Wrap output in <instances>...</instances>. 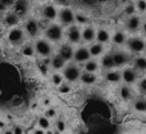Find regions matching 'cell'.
Returning a JSON list of instances; mask_svg holds the SVG:
<instances>
[{"mask_svg":"<svg viewBox=\"0 0 146 134\" xmlns=\"http://www.w3.org/2000/svg\"><path fill=\"white\" fill-rule=\"evenodd\" d=\"M79 82L82 83L83 86H94L95 83L98 82V76H97V72H89V71H82L80 74V79Z\"/></svg>","mask_w":146,"mask_h":134,"instance_id":"cell-21","label":"cell"},{"mask_svg":"<svg viewBox=\"0 0 146 134\" xmlns=\"http://www.w3.org/2000/svg\"><path fill=\"white\" fill-rule=\"evenodd\" d=\"M1 134H13V130H12V129H8V127H7V129H4L3 131H1Z\"/></svg>","mask_w":146,"mask_h":134,"instance_id":"cell-46","label":"cell"},{"mask_svg":"<svg viewBox=\"0 0 146 134\" xmlns=\"http://www.w3.org/2000/svg\"><path fill=\"white\" fill-rule=\"evenodd\" d=\"M75 13L74 9L71 7H62L59 9V13H58V23H60L63 27H68L75 24Z\"/></svg>","mask_w":146,"mask_h":134,"instance_id":"cell-7","label":"cell"},{"mask_svg":"<svg viewBox=\"0 0 146 134\" xmlns=\"http://www.w3.org/2000/svg\"><path fill=\"white\" fill-rule=\"evenodd\" d=\"M126 48L133 54H143L146 48V40L143 36H130L126 43Z\"/></svg>","mask_w":146,"mask_h":134,"instance_id":"cell-8","label":"cell"},{"mask_svg":"<svg viewBox=\"0 0 146 134\" xmlns=\"http://www.w3.org/2000/svg\"><path fill=\"white\" fill-rule=\"evenodd\" d=\"M52 119H50L44 114H42V115L38 117V119H36V126L40 127V129H44L46 131H50V130L54 127V123L51 122Z\"/></svg>","mask_w":146,"mask_h":134,"instance_id":"cell-28","label":"cell"},{"mask_svg":"<svg viewBox=\"0 0 146 134\" xmlns=\"http://www.w3.org/2000/svg\"><path fill=\"white\" fill-rule=\"evenodd\" d=\"M89 46V50H90V54H91V56L93 58H101L102 55L105 54V44H102L99 42H93V43H90Z\"/></svg>","mask_w":146,"mask_h":134,"instance_id":"cell-23","label":"cell"},{"mask_svg":"<svg viewBox=\"0 0 146 134\" xmlns=\"http://www.w3.org/2000/svg\"><path fill=\"white\" fill-rule=\"evenodd\" d=\"M111 55H113V59H114L117 68H123L130 62V55L126 51H123V50H115Z\"/></svg>","mask_w":146,"mask_h":134,"instance_id":"cell-12","label":"cell"},{"mask_svg":"<svg viewBox=\"0 0 146 134\" xmlns=\"http://www.w3.org/2000/svg\"><path fill=\"white\" fill-rule=\"evenodd\" d=\"M137 86H138V91L141 93V95L146 97V76H142V78L138 79Z\"/></svg>","mask_w":146,"mask_h":134,"instance_id":"cell-36","label":"cell"},{"mask_svg":"<svg viewBox=\"0 0 146 134\" xmlns=\"http://www.w3.org/2000/svg\"><path fill=\"white\" fill-rule=\"evenodd\" d=\"M5 40L11 47H20V46L27 42V35L23 27H12V28H8L7 31V35H5Z\"/></svg>","mask_w":146,"mask_h":134,"instance_id":"cell-2","label":"cell"},{"mask_svg":"<svg viewBox=\"0 0 146 134\" xmlns=\"http://www.w3.org/2000/svg\"><path fill=\"white\" fill-rule=\"evenodd\" d=\"M97 42L102 43V44H107L111 42V34L110 31L105 28V27H99L97 28Z\"/></svg>","mask_w":146,"mask_h":134,"instance_id":"cell-24","label":"cell"},{"mask_svg":"<svg viewBox=\"0 0 146 134\" xmlns=\"http://www.w3.org/2000/svg\"><path fill=\"white\" fill-rule=\"evenodd\" d=\"M127 39H129V36L123 30H117V31H114L113 34H111V43H113L115 47L126 46Z\"/></svg>","mask_w":146,"mask_h":134,"instance_id":"cell-17","label":"cell"},{"mask_svg":"<svg viewBox=\"0 0 146 134\" xmlns=\"http://www.w3.org/2000/svg\"><path fill=\"white\" fill-rule=\"evenodd\" d=\"M135 7H137L138 12H141V13L146 12V0H137Z\"/></svg>","mask_w":146,"mask_h":134,"instance_id":"cell-37","label":"cell"},{"mask_svg":"<svg viewBox=\"0 0 146 134\" xmlns=\"http://www.w3.org/2000/svg\"><path fill=\"white\" fill-rule=\"evenodd\" d=\"M118 95H119V98L122 101H130V99L133 98V90H131V86L123 85L119 86V89H118Z\"/></svg>","mask_w":146,"mask_h":134,"instance_id":"cell-26","label":"cell"},{"mask_svg":"<svg viewBox=\"0 0 146 134\" xmlns=\"http://www.w3.org/2000/svg\"><path fill=\"white\" fill-rule=\"evenodd\" d=\"M64 38L68 43L72 46H78L82 43V28L78 24H72V26L66 27L64 31Z\"/></svg>","mask_w":146,"mask_h":134,"instance_id":"cell-6","label":"cell"},{"mask_svg":"<svg viewBox=\"0 0 146 134\" xmlns=\"http://www.w3.org/2000/svg\"><path fill=\"white\" fill-rule=\"evenodd\" d=\"M91 54H90L89 46L87 44H78L75 47V52H74V59L72 62H75L76 64L82 66L83 63H86L89 59H91Z\"/></svg>","mask_w":146,"mask_h":134,"instance_id":"cell-9","label":"cell"},{"mask_svg":"<svg viewBox=\"0 0 146 134\" xmlns=\"http://www.w3.org/2000/svg\"><path fill=\"white\" fill-rule=\"evenodd\" d=\"M122 82L126 83L129 86H134L138 83V79H139V76H138V71L134 68L133 66H126L123 67L122 70Z\"/></svg>","mask_w":146,"mask_h":134,"instance_id":"cell-10","label":"cell"},{"mask_svg":"<svg viewBox=\"0 0 146 134\" xmlns=\"http://www.w3.org/2000/svg\"><path fill=\"white\" fill-rule=\"evenodd\" d=\"M40 105L44 107H50L51 106V98H48V97H46V98H43L42 101H40Z\"/></svg>","mask_w":146,"mask_h":134,"instance_id":"cell-40","label":"cell"},{"mask_svg":"<svg viewBox=\"0 0 146 134\" xmlns=\"http://www.w3.org/2000/svg\"><path fill=\"white\" fill-rule=\"evenodd\" d=\"M12 130H13V134H26V130H24V127H23L22 125H15L12 127Z\"/></svg>","mask_w":146,"mask_h":134,"instance_id":"cell-39","label":"cell"},{"mask_svg":"<svg viewBox=\"0 0 146 134\" xmlns=\"http://www.w3.org/2000/svg\"><path fill=\"white\" fill-rule=\"evenodd\" d=\"M97 40V28L91 24H87L82 28V42L84 44H90Z\"/></svg>","mask_w":146,"mask_h":134,"instance_id":"cell-15","label":"cell"},{"mask_svg":"<svg viewBox=\"0 0 146 134\" xmlns=\"http://www.w3.org/2000/svg\"><path fill=\"white\" fill-rule=\"evenodd\" d=\"M66 64H67V62L58 52L51 55V63H50V67H51L52 71H62L63 68L66 67Z\"/></svg>","mask_w":146,"mask_h":134,"instance_id":"cell-19","label":"cell"},{"mask_svg":"<svg viewBox=\"0 0 146 134\" xmlns=\"http://www.w3.org/2000/svg\"><path fill=\"white\" fill-rule=\"evenodd\" d=\"M54 129L56 130L58 133H64V131L67 130V122L63 119V118H55Z\"/></svg>","mask_w":146,"mask_h":134,"instance_id":"cell-32","label":"cell"},{"mask_svg":"<svg viewBox=\"0 0 146 134\" xmlns=\"http://www.w3.org/2000/svg\"><path fill=\"white\" fill-rule=\"evenodd\" d=\"M101 68V64H99V60H97L95 58L89 59L86 63L82 64V70L83 71H89V72H98Z\"/></svg>","mask_w":146,"mask_h":134,"instance_id":"cell-27","label":"cell"},{"mask_svg":"<svg viewBox=\"0 0 146 134\" xmlns=\"http://www.w3.org/2000/svg\"><path fill=\"white\" fill-rule=\"evenodd\" d=\"M3 24L8 28H12V27H18L20 24V16H19L16 12H7L3 18Z\"/></svg>","mask_w":146,"mask_h":134,"instance_id":"cell-18","label":"cell"},{"mask_svg":"<svg viewBox=\"0 0 146 134\" xmlns=\"http://www.w3.org/2000/svg\"><path fill=\"white\" fill-rule=\"evenodd\" d=\"M4 129H7V122L0 118V131H3Z\"/></svg>","mask_w":146,"mask_h":134,"instance_id":"cell-44","label":"cell"},{"mask_svg":"<svg viewBox=\"0 0 146 134\" xmlns=\"http://www.w3.org/2000/svg\"><path fill=\"white\" fill-rule=\"evenodd\" d=\"M32 134H47L44 129H40V127H35V129L32 130Z\"/></svg>","mask_w":146,"mask_h":134,"instance_id":"cell-41","label":"cell"},{"mask_svg":"<svg viewBox=\"0 0 146 134\" xmlns=\"http://www.w3.org/2000/svg\"><path fill=\"white\" fill-rule=\"evenodd\" d=\"M43 114H44L47 118H50V119H55V118H58V110L55 109V107H52V106L44 107Z\"/></svg>","mask_w":146,"mask_h":134,"instance_id":"cell-35","label":"cell"},{"mask_svg":"<svg viewBox=\"0 0 146 134\" xmlns=\"http://www.w3.org/2000/svg\"><path fill=\"white\" fill-rule=\"evenodd\" d=\"M0 3H1V4H4L5 7H9V5H12L15 1H13V0H0Z\"/></svg>","mask_w":146,"mask_h":134,"instance_id":"cell-42","label":"cell"},{"mask_svg":"<svg viewBox=\"0 0 146 134\" xmlns=\"http://www.w3.org/2000/svg\"><path fill=\"white\" fill-rule=\"evenodd\" d=\"M19 54L24 56V58H34L36 55L35 47H34V42H24L20 47H19Z\"/></svg>","mask_w":146,"mask_h":134,"instance_id":"cell-20","label":"cell"},{"mask_svg":"<svg viewBox=\"0 0 146 134\" xmlns=\"http://www.w3.org/2000/svg\"><path fill=\"white\" fill-rule=\"evenodd\" d=\"M103 78H105V80H106L109 85H119L121 82H122V72L118 68L107 70V71H105Z\"/></svg>","mask_w":146,"mask_h":134,"instance_id":"cell-16","label":"cell"},{"mask_svg":"<svg viewBox=\"0 0 146 134\" xmlns=\"http://www.w3.org/2000/svg\"><path fill=\"white\" fill-rule=\"evenodd\" d=\"M39 1H46V0H39Z\"/></svg>","mask_w":146,"mask_h":134,"instance_id":"cell-47","label":"cell"},{"mask_svg":"<svg viewBox=\"0 0 146 134\" xmlns=\"http://www.w3.org/2000/svg\"><path fill=\"white\" fill-rule=\"evenodd\" d=\"M56 3L59 5H63V7H67L68 3H70V0H56Z\"/></svg>","mask_w":146,"mask_h":134,"instance_id":"cell-45","label":"cell"},{"mask_svg":"<svg viewBox=\"0 0 146 134\" xmlns=\"http://www.w3.org/2000/svg\"><path fill=\"white\" fill-rule=\"evenodd\" d=\"M145 55H146V48H145Z\"/></svg>","mask_w":146,"mask_h":134,"instance_id":"cell-48","label":"cell"},{"mask_svg":"<svg viewBox=\"0 0 146 134\" xmlns=\"http://www.w3.org/2000/svg\"><path fill=\"white\" fill-rule=\"evenodd\" d=\"M141 35L143 36V38H146V22H143L141 26Z\"/></svg>","mask_w":146,"mask_h":134,"instance_id":"cell-43","label":"cell"},{"mask_svg":"<svg viewBox=\"0 0 146 134\" xmlns=\"http://www.w3.org/2000/svg\"><path fill=\"white\" fill-rule=\"evenodd\" d=\"M34 47H35L36 55L39 58H48L54 54V43L48 39L43 38H36L34 40Z\"/></svg>","mask_w":146,"mask_h":134,"instance_id":"cell-3","label":"cell"},{"mask_svg":"<svg viewBox=\"0 0 146 134\" xmlns=\"http://www.w3.org/2000/svg\"><path fill=\"white\" fill-rule=\"evenodd\" d=\"M99 64H101V68H103L105 71H107V70H113V68H117L111 54H103L101 58H99Z\"/></svg>","mask_w":146,"mask_h":134,"instance_id":"cell-22","label":"cell"},{"mask_svg":"<svg viewBox=\"0 0 146 134\" xmlns=\"http://www.w3.org/2000/svg\"><path fill=\"white\" fill-rule=\"evenodd\" d=\"M64 80L66 79H64L62 71H52L51 75H50V83H51L54 87H59Z\"/></svg>","mask_w":146,"mask_h":134,"instance_id":"cell-30","label":"cell"},{"mask_svg":"<svg viewBox=\"0 0 146 134\" xmlns=\"http://www.w3.org/2000/svg\"><path fill=\"white\" fill-rule=\"evenodd\" d=\"M133 110L139 113V114H145L146 113V97L141 95L133 101Z\"/></svg>","mask_w":146,"mask_h":134,"instance_id":"cell-29","label":"cell"},{"mask_svg":"<svg viewBox=\"0 0 146 134\" xmlns=\"http://www.w3.org/2000/svg\"><path fill=\"white\" fill-rule=\"evenodd\" d=\"M137 11V7L134 4H127L126 5V8H125V13L127 15V16H131V15H134V12Z\"/></svg>","mask_w":146,"mask_h":134,"instance_id":"cell-38","label":"cell"},{"mask_svg":"<svg viewBox=\"0 0 146 134\" xmlns=\"http://www.w3.org/2000/svg\"><path fill=\"white\" fill-rule=\"evenodd\" d=\"M133 67L138 72H146V55L138 54L133 59Z\"/></svg>","mask_w":146,"mask_h":134,"instance_id":"cell-25","label":"cell"},{"mask_svg":"<svg viewBox=\"0 0 146 134\" xmlns=\"http://www.w3.org/2000/svg\"><path fill=\"white\" fill-rule=\"evenodd\" d=\"M58 13H59V9L52 3H46L40 9V16L47 22H55L58 19Z\"/></svg>","mask_w":146,"mask_h":134,"instance_id":"cell-11","label":"cell"},{"mask_svg":"<svg viewBox=\"0 0 146 134\" xmlns=\"http://www.w3.org/2000/svg\"><path fill=\"white\" fill-rule=\"evenodd\" d=\"M74 52H75V47L66 42V43H62V44L58 47V54L62 56L67 63L68 62H72V59H74Z\"/></svg>","mask_w":146,"mask_h":134,"instance_id":"cell-13","label":"cell"},{"mask_svg":"<svg viewBox=\"0 0 146 134\" xmlns=\"http://www.w3.org/2000/svg\"><path fill=\"white\" fill-rule=\"evenodd\" d=\"M26 9H27V5L24 1H16V3H13V12H16L19 16H22L23 13H26Z\"/></svg>","mask_w":146,"mask_h":134,"instance_id":"cell-34","label":"cell"},{"mask_svg":"<svg viewBox=\"0 0 146 134\" xmlns=\"http://www.w3.org/2000/svg\"><path fill=\"white\" fill-rule=\"evenodd\" d=\"M89 22H90V18L86 13H83V12L75 13V24H78V26H80V27H84L89 24Z\"/></svg>","mask_w":146,"mask_h":134,"instance_id":"cell-31","label":"cell"},{"mask_svg":"<svg viewBox=\"0 0 146 134\" xmlns=\"http://www.w3.org/2000/svg\"><path fill=\"white\" fill-rule=\"evenodd\" d=\"M72 83H70V82H67V80H64L62 85L59 86V87H56L58 89V93L62 94V95H67V94H70L71 91H72Z\"/></svg>","mask_w":146,"mask_h":134,"instance_id":"cell-33","label":"cell"},{"mask_svg":"<svg viewBox=\"0 0 146 134\" xmlns=\"http://www.w3.org/2000/svg\"><path fill=\"white\" fill-rule=\"evenodd\" d=\"M82 71H83V70H82L79 64H76L75 62H68L66 64V67L62 70L64 79H66L67 82H70V83H76V82H79Z\"/></svg>","mask_w":146,"mask_h":134,"instance_id":"cell-5","label":"cell"},{"mask_svg":"<svg viewBox=\"0 0 146 134\" xmlns=\"http://www.w3.org/2000/svg\"><path fill=\"white\" fill-rule=\"evenodd\" d=\"M42 28H43V27H42L40 22L35 18H28L23 23V30L26 32L27 38H30V39L35 40L36 38H39Z\"/></svg>","mask_w":146,"mask_h":134,"instance_id":"cell-4","label":"cell"},{"mask_svg":"<svg viewBox=\"0 0 146 134\" xmlns=\"http://www.w3.org/2000/svg\"><path fill=\"white\" fill-rule=\"evenodd\" d=\"M43 36L46 39H48L50 42H52L54 44L60 43L64 39V28L60 23L51 22L48 26H46L44 31H43Z\"/></svg>","mask_w":146,"mask_h":134,"instance_id":"cell-1","label":"cell"},{"mask_svg":"<svg viewBox=\"0 0 146 134\" xmlns=\"http://www.w3.org/2000/svg\"><path fill=\"white\" fill-rule=\"evenodd\" d=\"M141 26L142 22L139 16L137 15H131V16H127L126 22H125V28L126 31L130 32V34H137V32L141 31Z\"/></svg>","mask_w":146,"mask_h":134,"instance_id":"cell-14","label":"cell"}]
</instances>
